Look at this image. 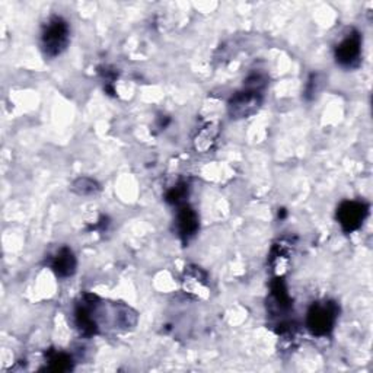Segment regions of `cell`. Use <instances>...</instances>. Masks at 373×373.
I'll list each match as a JSON object with an SVG mask.
<instances>
[{
	"label": "cell",
	"mask_w": 373,
	"mask_h": 373,
	"mask_svg": "<svg viewBox=\"0 0 373 373\" xmlns=\"http://www.w3.org/2000/svg\"><path fill=\"white\" fill-rule=\"evenodd\" d=\"M50 267L54 274L60 279H69L76 273L77 261L73 251L69 247H62L50 258Z\"/></svg>",
	"instance_id": "52a82bcc"
},
{
	"label": "cell",
	"mask_w": 373,
	"mask_h": 373,
	"mask_svg": "<svg viewBox=\"0 0 373 373\" xmlns=\"http://www.w3.org/2000/svg\"><path fill=\"white\" fill-rule=\"evenodd\" d=\"M70 26L69 22L62 16H51L41 28L40 44L45 57L54 59L60 55L69 45Z\"/></svg>",
	"instance_id": "6da1fadb"
},
{
	"label": "cell",
	"mask_w": 373,
	"mask_h": 373,
	"mask_svg": "<svg viewBox=\"0 0 373 373\" xmlns=\"http://www.w3.org/2000/svg\"><path fill=\"white\" fill-rule=\"evenodd\" d=\"M220 134V127L216 123H207L203 127H200L193 139V146L197 152L206 153L210 152Z\"/></svg>",
	"instance_id": "ba28073f"
},
{
	"label": "cell",
	"mask_w": 373,
	"mask_h": 373,
	"mask_svg": "<svg viewBox=\"0 0 373 373\" xmlns=\"http://www.w3.org/2000/svg\"><path fill=\"white\" fill-rule=\"evenodd\" d=\"M369 216V205L359 200H346L337 207V222L346 234H352L362 227Z\"/></svg>",
	"instance_id": "5b68a950"
},
{
	"label": "cell",
	"mask_w": 373,
	"mask_h": 373,
	"mask_svg": "<svg viewBox=\"0 0 373 373\" xmlns=\"http://www.w3.org/2000/svg\"><path fill=\"white\" fill-rule=\"evenodd\" d=\"M47 370L50 372H69L73 369V360L72 357L65 352H57L50 350L47 352Z\"/></svg>",
	"instance_id": "30bf717a"
},
{
	"label": "cell",
	"mask_w": 373,
	"mask_h": 373,
	"mask_svg": "<svg viewBox=\"0 0 373 373\" xmlns=\"http://www.w3.org/2000/svg\"><path fill=\"white\" fill-rule=\"evenodd\" d=\"M340 308L333 301L312 303L306 313V327L315 337H325L335 327Z\"/></svg>",
	"instance_id": "7a4b0ae2"
},
{
	"label": "cell",
	"mask_w": 373,
	"mask_h": 373,
	"mask_svg": "<svg viewBox=\"0 0 373 373\" xmlns=\"http://www.w3.org/2000/svg\"><path fill=\"white\" fill-rule=\"evenodd\" d=\"M175 223H177V234L183 241V244H188V241L193 239L198 232V227H200L198 215L187 203L178 207Z\"/></svg>",
	"instance_id": "8992f818"
},
{
	"label": "cell",
	"mask_w": 373,
	"mask_h": 373,
	"mask_svg": "<svg viewBox=\"0 0 373 373\" xmlns=\"http://www.w3.org/2000/svg\"><path fill=\"white\" fill-rule=\"evenodd\" d=\"M264 101L263 91L252 90L244 86L242 91H238L227 102L229 116L235 120L248 119L258 112Z\"/></svg>",
	"instance_id": "3957f363"
},
{
	"label": "cell",
	"mask_w": 373,
	"mask_h": 373,
	"mask_svg": "<svg viewBox=\"0 0 373 373\" xmlns=\"http://www.w3.org/2000/svg\"><path fill=\"white\" fill-rule=\"evenodd\" d=\"M362 34L352 28L349 34L344 37L334 50L337 65L344 69H356L360 65L362 57Z\"/></svg>",
	"instance_id": "277c9868"
},
{
	"label": "cell",
	"mask_w": 373,
	"mask_h": 373,
	"mask_svg": "<svg viewBox=\"0 0 373 373\" xmlns=\"http://www.w3.org/2000/svg\"><path fill=\"white\" fill-rule=\"evenodd\" d=\"M318 85H320V76L317 73H312L305 86V98L308 101H310L315 97V94L318 92Z\"/></svg>",
	"instance_id": "4fadbf2b"
},
{
	"label": "cell",
	"mask_w": 373,
	"mask_h": 373,
	"mask_svg": "<svg viewBox=\"0 0 373 373\" xmlns=\"http://www.w3.org/2000/svg\"><path fill=\"white\" fill-rule=\"evenodd\" d=\"M188 194H190V184L187 181H178L174 187H171L166 191L165 200H166V203L180 207L185 205Z\"/></svg>",
	"instance_id": "8fae6325"
},
{
	"label": "cell",
	"mask_w": 373,
	"mask_h": 373,
	"mask_svg": "<svg viewBox=\"0 0 373 373\" xmlns=\"http://www.w3.org/2000/svg\"><path fill=\"white\" fill-rule=\"evenodd\" d=\"M271 296L274 301V305L280 310H289L292 308V299L289 296L288 288H286V283L281 277H277L271 283Z\"/></svg>",
	"instance_id": "9c48e42d"
},
{
	"label": "cell",
	"mask_w": 373,
	"mask_h": 373,
	"mask_svg": "<svg viewBox=\"0 0 373 373\" xmlns=\"http://www.w3.org/2000/svg\"><path fill=\"white\" fill-rule=\"evenodd\" d=\"M284 216H286V210L281 209V213L279 212V217H280V219H284Z\"/></svg>",
	"instance_id": "5bb4252c"
},
{
	"label": "cell",
	"mask_w": 373,
	"mask_h": 373,
	"mask_svg": "<svg viewBox=\"0 0 373 373\" xmlns=\"http://www.w3.org/2000/svg\"><path fill=\"white\" fill-rule=\"evenodd\" d=\"M72 191L77 195H95L101 191V185L90 177H79L73 181Z\"/></svg>",
	"instance_id": "7c38bea8"
}]
</instances>
